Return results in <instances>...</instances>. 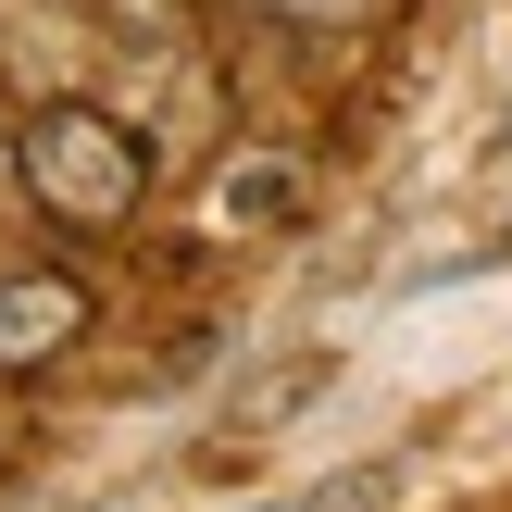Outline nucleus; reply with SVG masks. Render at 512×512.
Segmentation results:
<instances>
[{"mask_svg":"<svg viewBox=\"0 0 512 512\" xmlns=\"http://www.w3.org/2000/svg\"><path fill=\"white\" fill-rule=\"evenodd\" d=\"M13 188L38 200L50 225H75V238H113L150 200V138L125 113H100V100H38V113L13 125Z\"/></svg>","mask_w":512,"mask_h":512,"instance_id":"obj_1","label":"nucleus"},{"mask_svg":"<svg viewBox=\"0 0 512 512\" xmlns=\"http://www.w3.org/2000/svg\"><path fill=\"white\" fill-rule=\"evenodd\" d=\"M75 338H88V288H75L63 263H25V275H0V375H38V363H63Z\"/></svg>","mask_w":512,"mask_h":512,"instance_id":"obj_2","label":"nucleus"},{"mask_svg":"<svg viewBox=\"0 0 512 512\" xmlns=\"http://www.w3.org/2000/svg\"><path fill=\"white\" fill-rule=\"evenodd\" d=\"M300 163H275V150H238V163H213V225L225 238H263V225H288L300 213Z\"/></svg>","mask_w":512,"mask_h":512,"instance_id":"obj_3","label":"nucleus"}]
</instances>
